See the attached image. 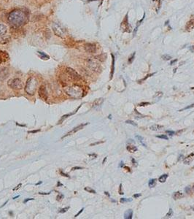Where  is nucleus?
Wrapping results in <instances>:
<instances>
[{
  "instance_id": "1",
  "label": "nucleus",
  "mask_w": 194,
  "mask_h": 219,
  "mask_svg": "<svg viewBox=\"0 0 194 219\" xmlns=\"http://www.w3.org/2000/svg\"><path fill=\"white\" fill-rule=\"evenodd\" d=\"M8 21L12 26H21L26 23V15L21 10H14L10 13L8 16Z\"/></svg>"
},
{
  "instance_id": "2",
  "label": "nucleus",
  "mask_w": 194,
  "mask_h": 219,
  "mask_svg": "<svg viewBox=\"0 0 194 219\" xmlns=\"http://www.w3.org/2000/svg\"><path fill=\"white\" fill-rule=\"evenodd\" d=\"M64 91L68 96L74 99L81 98L82 97V94H83L82 88L77 85H74L72 86L64 88Z\"/></svg>"
},
{
  "instance_id": "3",
  "label": "nucleus",
  "mask_w": 194,
  "mask_h": 219,
  "mask_svg": "<svg viewBox=\"0 0 194 219\" xmlns=\"http://www.w3.org/2000/svg\"><path fill=\"white\" fill-rule=\"evenodd\" d=\"M37 85L38 82L37 79L35 77H31L28 79V80L26 82L25 91L29 95H34L35 91H36L37 88Z\"/></svg>"
},
{
  "instance_id": "4",
  "label": "nucleus",
  "mask_w": 194,
  "mask_h": 219,
  "mask_svg": "<svg viewBox=\"0 0 194 219\" xmlns=\"http://www.w3.org/2000/svg\"><path fill=\"white\" fill-rule=\"evenodd\" d=\"M8 85L10 88L16 90H21L23 88V82L20 78H13L9 80Z\"/></svg>"
},
{
  "instance_id": "5",
  "label": "nucleus",
  "mask_w": 194,
  "mask_h": 219,
  "mask_svg": "<svg viewBox=\"0 0 194 219\" xmlns=\"http://www.w3.org/2000/svg\"><path fill=\"white\" fill-rule=\"evenodd\" d=\"M87 65L93 72H99L102 69L101 65L99 64V63L96 59H88L87 60Z\"/></svg>"
},
{
  "instance_id": "6",
  "label": "nucleus",
  "mask_w": 194,
  "mask_h": 219,
  "mask_svg": "<svg viewBox=\"0 0 194 219\" xmlns=\"http://www.w3.org/2000/svg\"><path fill=\"white\" fill-rule=\"evenodd\" d=\"M52 29L54 34L58 36L59 37L64 38L65 37V31L62 26L58 23H53L52 26Z\"/></svg>"
},
{
  "instance_id": "7",
  "label": "nucleus",
  "mask_w": 194,
  "mask_h": 219,
  "mask_svg": "<svg viewBox=\"0 0 194 219\" xmlns=\"http://www.w3.org/2000/svg\"><path fill=\"white\" fill-rule=\"evenodd\" d=\"M66 71L67 72L68 75L72 79L75 80H80L81 79V76L80 75L75 69H73L72 68H70V67H67L66 69Z\"/></svg>"
},
{
  "instance_id": "8",
  "label": "nucleus",
  "mask_w": 194,
  "mask_h": 219,
  "mask_svg": "<svg viewBox=\"0 0 194 219\" xmlns=\"http://www.w3.org/2000/svg\"><path fill=\"white\" fill-rule=\"evenodd\" d=\"M39 96L43 100H47L48 98V94L44 85H42L39 89Z\"/></svg>"
},
{
  "instance_id": "9",
  "label": "nucleus",
  "mask_w": 194,
  "mask_h": 219,
  "mask_svg": "<svg viewBox=\"0 0 194 219\" xmlns=\"http://www.w3.org/2000/svg\"><path fill=\"white\" fill-rule=\"evenodd\" d=\"M88 123H82V124H80V125H79V126H76V127H75L74 128H72L70 132H69L67 135H65L62 138H64V137H67L69 136V135H74L75 133H76V132H77L78 131H80V130H81L82 128H83V127L85 126H86V125H88Z\"/></svg>"
},
{
  "instance_id": "10",
  "label": "nucleus",
  "mask_w": 194,
  "mask_h": 219,
  "mask_svg": "<svg viewBox=\"0 0 194 219\" xmlns=\"http://www.w3.org/2000/svg\"><path fill=\"white\" fill-rule=\"evenodd\" d=\"M84 48L86 52L89 53H96V46L94 44H92V43H87L85 44V46H84Z\"/></svg>"
},
{
  "instance_id": "11",
  "label": "nucleus",
  "mask_w": 194,
  "mask_h": 219,
  "mask_svg": "<svg viewBox=\"0 0 194 219\" xmlns=\"http://www.w3.org/2000/svg\"><path fill=\"white\" fill-rule=\"evenodd\" d=\"M121 29L123 31H126V32H129L130 29H131V26L128 24V15H126L125 19L123 20V21L122 22L121 24Z\"/></svg>"
},
{
  "instance_id": "12",
  "label": "nucleus",
  "mask_w": 194,
  "mask_h": 219,
  "mask_svg": "<svg viewBox=\"0 0 194 219\" xmlns=\"http://www.w3.org/2000/svg\"><path fill=\"white\" fill-rule=\"evenodd\" d=\"M193 159H194V153H191L190 155H188L186 158L183 160V163H184L185 164H186V165L190 164L193 161Z\"/></svg>"
},
{
  "instance_id": "13",
  "label": "nucleus",
  "mask_w": 194,
  "mask_h": 219,
  "mask_svg": "<svg viewBox=\"0 0 194 219\" xmlns=\"http://www.w3.org/2000/svg\"><path fill=\"white\" fill-rule=\"evenodd\" d=\"M103 102H104V99L103 98L97 99H96V100L93 102V104H92V107H93V108H96V107H98L102 105V103H103Z\"/></svg>"
},
{
  "instance_id": "14",
  "label": "nucleus",
  "mask_w": 194,
  "mask_h": 219,
  "mask_svg": "<svg viewBox=\"0 0 194 219\" xmlns=\"http://www.w3.org/2000/svg\"><path fill=\"white\" fill-rule=\"evenodd\" d=\"M8 31V27L4 24H0V37H3Z\"/></svg>"
},
{
  "instance_id": "15",
  "label": "nucleus",
  "mask_w": 194,
  "mask_h": 219,
  "mask_svg": "<svg viewBox=\"0 0 194 219\" xmlns=\"http://www.w3.org/2000/svg\"><path fill=\"white\" fill-rule=\"evenodd\" d=\"M132 216H133L132 210H127L124 213V218L125 219H131Z\"/></svg>"
},
{
  "instance_id": "16",
  "label": "nucleus",
  "mask_w": 194,
  "mask_h": 219,
  "mask_svg": "<svg viewBox=\"0 0 194 219\" xmlns=\"http://www.w3.org/2000/svg\"><path fill=\"white\" fill-rule=\"evenodd\" d=\"M164 128V126L162 125H158V124H154L153 126H151L150 127V129L152 130V131H159L161 130V128Z\"/></svg>"
},
{
  "instance_id": "17",
  "label": "nucleus",
  "mask_w": 194,
  "mask_h": 219,
  "mask_svg": "<svg viewBox=\"0 0 194 219\" xmlns=\"http://www.w3.org/2000/svg\"><path fill=\"white\" fill-rule=\"evenodd\" d=\"M10 35H4L3 37H2V38L1 39V43H2V44H5V43H8V42H10Z\"/></svg>"
},
{
  "instance_id": "18",
  "label": "nucleus",
  "mask_w": 194,
  "mask_h": 219,
  "mask_svg": "<svg viewBox=\"0 0 194 219\" xmlns=\"http://www.w3.org/2000/svg\"><path fill=\"white\" fill-rule=\"evenodd\" d=\"M172 197H173V199H174L177 200V199H179L182 198V197H183V194H182L181 192L177 191V192H174V193L173 194Z\"/></svg>"
},
{
  "instance_id": "19",
  "label": "nucleus",
  "mask_w": 194,
  "mask_h": 219,
  "mask_svg": "<svg viewBox=\"0 0 194 219\" xmlns=\"http://www.w3.org/2000/svg\"><path fill=\"white\" fill-rule=\"evenodd\" d=\"M126 149L127 151H129L130 153H134V152L137 151V148L136 146L131 145H128L126 147Z\"/></svg>"
},
{
  "instance_id": "20",
  "label": "nucleus",
  "mask_w": 194,
  "mask_h": 219,
  "mask_svg": "<svg viewBox=\"0 0 194 219\" xmlns=\"http://www.w3.org/2000/svg\"><path fill=\"white\" fill-rule=\"evenodd\" d=\"M167 178H168V174H162L161 176H160V177H159V178H158V181H159V182H160V183H165V182H166V179H167Z\"/></svg>"
},
{
  "instance_id": "21",
  "label": "nucleus",
  "mask_w": 194,
  "mask_h": 219,
  "mask_svg": "<svg viewBox=\"0 0 194 219\" xmlns=\"http://www.w3.org/2000/svg\"><path fill=\"white\" fill-rule=\"evenodd\" d=\"M156 185V179H150L148 182V186L150 188H153Z\"/></svg>"
},
{
  "instance_id": "22",
  "label": "nucleus",
  "mask_w": 194,
  "mask_h": 219,
  "mask_svg": "<svg viewBox=\"0 0 194 219\" xmlns=\"http://www.w3.org/2000/svg\"><path fill=\"white\" fill-rule=\"evenodd\" d=\"M162 96H163V93L162 92H157L156 94H155V96L153 97V98L156 99V101H158V100L161 99V98L162 97Z\"/></svg>"
},
{
  "instance_id": "23",
  "label": "nucleus",
  "mask_w": 194,
  "mask_h": 219,
  "mask_svg": "<svg viewBox=\"0 0 194 219\" xmlns=\"http://www.w3.org/2000/svg\"><path fill=\"white\" fill-rule=\"evenodd\" d=\"M136 138L138 139L139 142L140 143L142 144V145H143V146H144V147H145V148L147 147V146H146V145H145V143H144V138H143L142 137L139 136V135H136Z\"/></svg>"
},
{
  "instance_id": "24",
  "label": "nucleus",
  "mask_w": 194,
  "mask_h": 219,
  "mask_svg": "<svg viewBox=\"0 0 194 219\" xmlns=\"http://www.w3.org/2000/svg\"><path fill=\"white\" fill-rule=\"evenodd\" d=\"M112 70H111V74H110V76H111V78L113 76V74H114V71H115V58H114V56L112 54Z\"/></svg>"
},
{
  "instance_id": "25",
  "label": "nucleus",
  "mask_w": 194,
  "mask_h": 219,
  "mask_svg": "<svg viewBox=\"0 0 194 219\" xmlns=\"http://www.w3.org/2000/svg\"><path fill=\"white\" fill-rule=\"evenodd\" d=\"M132 199H128V198H122L120 199V202L121 203H125V202H131Z\"/></svg>"
},
{
  "instance_id": "26",
  "label": "nucleus",
  "mask_w": 194,
  "mask_h": 219,
  "mask_svg": "<svg viewBox=\"0 0 194 219\" xmlns=\"http://www.w3.org/2000/svg\"><path fill=\"white\" fill-rule=\"evenodd\" d=\"M135 54H136V53H132V55L129 57V59H128V63H130V64H131L132 62H133V61L134 60V57H135Z\"/></svg>"
},
{
  "instance_id": "27",
  "label": "nucleus",
  "mask_w": 194,
  "mask_h": 219,
  "mask_svg": "<svg viewBox=\"0 0 194 219\" xmlns=\"http://www.w3.org/2000/svg\"><path fill=\"white\" fill-rule=\"evenodd\" d=\"M162 59H163L164 60L168 61L172 59V57H171L169 55H168V54H165V55H164V56H162Z\"/></svg>"
},
{
  "instance_id": "28",
  "label": "nucleus",
  "mask_w": 194,
  "mask_h": 219,
  "mask_svg": "<svg viewBox=\"0 0 194 219\" xmlns=\"http://www.w3.org/2000/svg\"><path fill=\"white\" fill-rule=\"evenodd\" d=\"M85 191H88V192H89V193H92V194H96V193L95 190L90 189V187H86V188H85Z\"/></svg>"
},
{
  "instance_id": "29",
  "label": "nucleus",
  "mask_w": 194,
  "mask_h": 219,
  "mask_svg": "<svg viewBox=\"0 0 194 219\" xmlns=\"http://www.w3.org/2000/svg\"><path fill=\"white\" fill-rule=\"evenodd\" d=\"M172 215H173V211H172V209H169V212L166 214V218H171L172 216Z\"/></svg>"
},
{
  "instance_id": "30",
  "label": "nucleus",
  "mask_w": 194,
  "mask_h": 219,
  "mask_svg": "<svg viewBox=\"0 0 194 219\" xmlns=\"http://www.w3.org/2000/svg\"><path fill=\"white\" fill-rule=\"evenodd\" d=\"M156 137L160 138V139H164V140H168V137L166 136V135H157Z\"/></svg>"
},
{
  "instance_id": "31",
  "label": "nucleus",
  "mask_w": 194,
  "mask_h": 219,
  "mask_svg": "<svg viewBox=\"0 0 194 219\" xmlns=\"http://www.w3.org/2000/svg\"><path fill=\"white\" fill-rule=\"evenodd\" d=\"M126 123H128V124H131V125L134 126H137V124H136V123H134L133 121H131V120H128V121H126Z\"/></svg>"
},
{
  "instance_id": "32",
  "label": "nucleus",
  "mask_w": 194,
  "mask_h": 219,
  "mask_svg": "<svg viewBox=\"0 0 194 219\" xmlns=\"http://www.w3.org/2000/svg\"><path fill=\"white\" fill-rule=\"evenodd\" d=\"M73 113H71V114H67V115H64V116H62V118H61V120H60V123H61V122L63 121V120H64L65 118H68V116H70L71 115H72Z\"/></svg>"
},
{
  "instance_id": "33",
  "label": "nucleus",
  "mask_w": 194,
  "mask_h": 219,
  "mask_svg": "<svg viewBox=\"0 0 194 219\" xmlns=\"http://www.w3.org/2000/svg\"><path fill=\"white\" fill-rule=\"evenodd\" d=\"M194 107V104H192V105H190L187 106V107H185V108L180 110L179 111H182V110H187V109H190V108H192V107Z\"/></svg>"
},
{
  "instance_id": "34",
  "label": "nucleus",
  "mask_w": 194,
  "mask_h": 219,
  "mask_svg": "<svg viewBox=\"0 0 194 219\" xmlns=\"http://www.w3.org/2000/svg\"><path fill=\"white\" fill-rule=\"evenodd\" d=\"M69 207H65V208H64V209H61V210H60V212H61V213L66 212L67 211V210H69Z\"/></svg>"
},
{
  "instance_id": "35",
  "label": "nucleus",
  "mask_w": 194,
  "mask_h": 219,
  "mask_svg": "<svg viewBox=\"0 0 194 219\" xmlns=\"http://www.w3.org/2000/svg\"><path fill=\"white\" fill-rule=\"evenodd\" d=\"M166 134H169V135H170V136H172V135H174L175 132H174V131H166Z\"/></svg>"
},
{
  "instance_id": "36",
  "label": "nucleus",
  "mask_w": 194,
  "mask_h": 219,
  "mask_svg": "<svg viewBox=\"0 0 194 219\" xmlns=\"http://www.w3.org/2000/svg\"><path fill=\"white\" fill-rule=\"evenodd\" d=\"M148 105H150V102H142V103L139 104V106H146Z\"/></svg>"
},
{
  "instance_id": "37",
  "label": "nucleus",
  "mask_w": 194,
  "mask_h": 219,
  "mask_svg": "<svg viewBox=\"0 0 194 219\" xmlns=\"http://www.w3.org/2000/svg\"><path fill=\"white\" fill-rule=\"evenodd\" d=\"M119 194H123V192L122 191V184H120Z\"/></svg>"
},
{
  "instance_id": "38",
  "label": "nucleus",
  "mask_w": 194,
  "mask_h": 219,
  "mask_svg": "<svg viewBox=\"0 0 194 219\" xmlns=\"http://www.w3.org/2000/svg\"><path fill=\"white\" fill-rule=\"evenodd\" d=\"M83 210H84V208H82V209H81V210H80V211L78 212H77V215H75V218H76V217H77V216H78V215H80V213H81V212H82L83 211Z\"/></svg>"
},
{
  "instance_id": "39",
  "label": "nucleus",
  "mask_w": 194,
  "mask_h": 219,
  "mask_svg": "<svg viewBox=\"0 0 194 219\" xmlns=\"http://www.w3.org/2000/svg\"><path fill=\"white\" fill-rule=\"evenodd\" d=\"M185 192H186L187 194L190 193V189L189 187H186V188H185Z\"/></svg>"
},
{
  "instance_id": "40",
  "label": "nucleus",
  "mask_w": 194,
  "mask_h": 219,
  "mask_svg": "<svg viewBox=\"0 0 194 219\" xmlns=\"http://www.w3.org/2000/svg\"><path fill=\"white\" fill-rule=\"evenodd\" d=\"M82 167H80V166H76V167H74L72 168V170H75V169H82Z\"/></svg>"
},
{
  "instance_id": "41",
  "label": "nucleus",
  "mask_w": 194,
  "mask_h": 219,
  "mask_svg": "<svg viewBox=\"0 0 194 219\" xmlns=\"http://www.w3.org/2000/svg\"><path fill=\"white\" fill-rule=\"evenodd\" d=\"M141 195H142L141 194H134V198H138V197L141 196Z\"/></svg>"
},
{
  "instance_id": "42",
  "label": "nucleus",
  "mask_w": 194,
  "mask_h": 219,
  "mask_svg": "<svg viewBox=\"0 0 194 219\" xmlns=\"http://www.w3.org/2000/svg\"><path fill=\"white\" fill-rule=\"evenodd\" d=\"M39 130H34V131H30L29 132V133H36V132H38Z\"/></svg>"
},
{
  "instance_id": "43",
  "label": "nucleus",
  "mask_w": 194,
  "mask_h": 219,
  "mask_svg": "<svg viewBox=\"0 0 194 219\" xmlns=\"http://www.w3.org/2000/svg\"><path fill=\"white\" fill-rule=\"evenodd\" d=\"M63 196H63L62 194H60L59 196H57V199H59V200H60V199H61V198H62Z\"/></svg>"
},
{
  "instance_id": "44",
  "label": "nucleus",
  "mask_w": 194,
  "mask_h": 219,
  "mask_svg": "<svg viewBox=\"0 0 194 219\" xmlns=\"http://www.w3.org/2000/svg\"><path fill=\"white\" fill-rule=\"evenodd\" d=\"M34 199H32V198H31V199H26V200H24V203H26V202H27L28 201H30V200H33Z\"/></svg>"
},
{
  "instance_id": "45",
  "label": "nucleus",
  "mask_w": 194,
  "mask_h": 219,
  "mask_svg": "<svg viewBox=\"0 0 194 219\" xmlns=\"http://www.w3.org/2000/svg\"><path fill=\"white\" fill-rule=\"evenodd\" d=\"M39 194H42V195H45V194H50V192L49 193H42V192H39Z\"/></svg>"
},
{
  "instance_id": "46",
  "label": "nucleus",
  "mask_w": 194,
  "mask_h": 219,
  "mask_svg": "<svg viewBox=\"0 0 194 219\" xmlns=\"http://www.w3.org/2000/svg\"><path fill=\"white\" fill-rule=\"evenodd\" d=\"M123 165H124V164H123V161H120V165H119L120 167H122V166H123Z\"/></svg>"
},
{
  "instance_id": "47",
  "label": "nucleus",
  "mask_w": 194,
  "mask_h": 219,
  "mask_svg": "<svg viewBox=\"0 0 194 219\" xmlns=\"http://www.w3.org/2000/svg\"><path fill=\"white\" fill-rule=\"evenodd\" d=\"M21 184L20 183V184H19V185H18V186L16 188H15V189H14V190H17V189H18L19 188H20V187H21Z\"/></svg>"
},
{
  "instance_id": "48",
  "label": "nucleus",
  "mask_w": 194,
  "mask_h": 219,
  "mask_svg": "<svg viewBox=\"0 0 194 219\" xmlns=\"http://www.w3.org/2000/svg\"><path fill=\"white\" fill-rule=\"evenodd\" d=\"M132 162H133V164H134V166H136V165H137V164H136V162H135V160L134 159H132Z\"/></svg>"
},
{
  "instance_id": "49",
  "label": "nucleus",
  "mask_w": 194,
  "mask_h": 219,
  "mask_svg": "<svg viewBox=\"0 0 194 219\" xmlns=\"http://www.w3.org/2000/svg\"><path fill=\"white\" fill-rule=\"evenodd\" d=\"M177 59H175V60H174V61H171V64H171V65H173V64H174V62H176V61H177Z\"/></svg>"
},
{
  "instance_id": "50",
  "label": "nucleus",
  "mask_w": 194,
  "mask_h": 219,
  "mask_svg": "<svg viewBox=\"0 0 194 219\" xmlns=\"http://www.w3.org/2000/svg\"><path fill=\"white\" fill-rule=\"evenodd\" d=\"M61 174H62V175H63V176H66V177H69V176H68V175H67V174L63 173V172H61Z\"/></svg>"
},
{
  "instance_id": "51",
  "label": "nucleus",
  "mask_w": 194,
  "mask_h": 219,
  "mask_svg": "<svg viewBox=\"0 0 194 219\" xmlns=\"http://www.w3.org/2000/svg\"><path fill=\"white\" fill-rule=\"evenodd\" d=\"M105 194H106V195H107V196H109V197H110V194H108V192H107V191H105Z\"/></svg>"
},
{
  "instance_id": "52",
  "label": "nucleus",
  "mask_w": 194,
  "mask_h": 219,
  "mask_svg": "<svg viewBox=\"0 0 194 219\" xmlns=\"http://www.w3.org/2000/svg\"><path fill=\"white\" fill-rule=\"evenodd\" d=\"M42 183V182H39V183H37V185H39V184H41Z\"/></svg>"
},
{
  "instance_id": "53",
  "label": "nucleus",
  "mask_w": 194,
  "mask_h": 219,
  "mask_svg": "<svg viewBox=\"0 0 194 219\" xmlns=\"http://www.w3.org/2000/svg\"><path fill=\"white\" fill-rule=\"evenodd\" d=\"M192 210L194 211V207H192Z\"/></svg>"
},
{
  "instance_id": "54",
  "label": "nucleus",
  "mask_w": 194,
  "mask_h": 219,
  "mask_svg": "<svg viewBox=\"0 0 194 219\" xmlns=\"http://www.w3.org/2000/svg\"><path fill=\"white\" fill-rule=\"evenodd\" d=\"M1 62H2V59H1V58H0V64H1Z\"/></svg>"
},
{
  "instance_id": "55",
  "label": "nucleus",
  "mask_w": 194,
  "mask_h": 219,
  "mask_svg": "<svg viewBox=\"0 0 194 219\" xmlns=\"http://www.w3.org/2000/svg\"><path fill=\"white\" fill-rule=\"evenodd\" d=\"M192 169H194V166H193V168H192Z\"/></svg>"
},
{
  "instance_id": "56",
  "label": "nucleus",
  "mask_w": 194,
  "mask_h": 219,
  "mask_svg": "<svg viewBox=\"0 0 194 219\" xmlns=\"http://www.w3.org/2000/svg\"><path fill=\"white\" fill-rule=\"evenodd\" d=\"M193 190H194V186H193Z\"/></svg>"
}]
</instances>
